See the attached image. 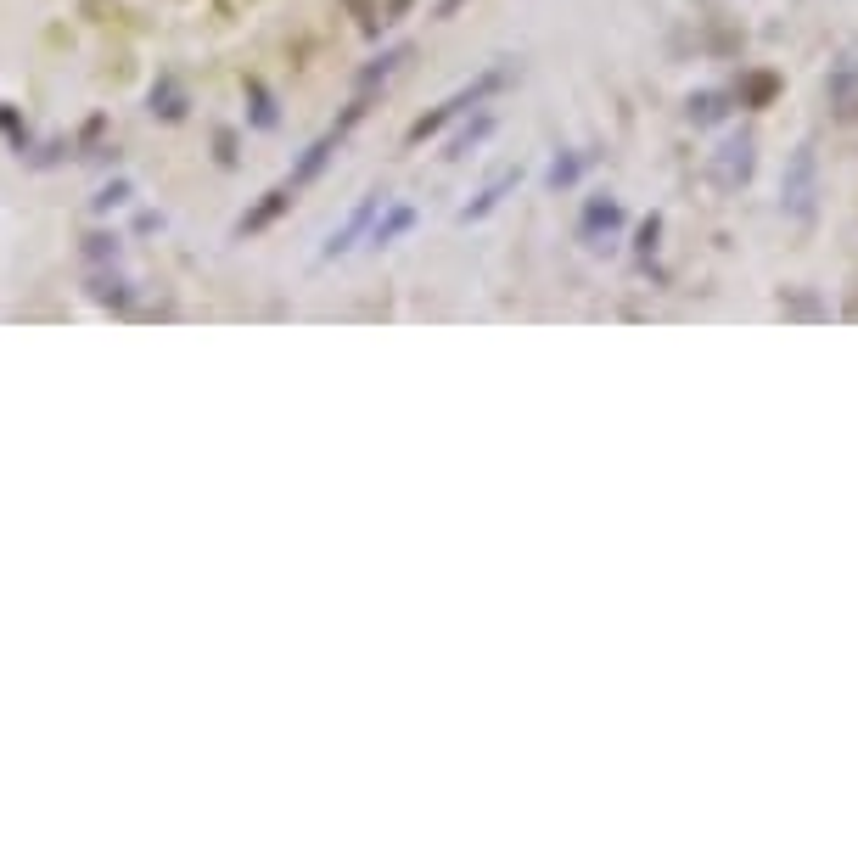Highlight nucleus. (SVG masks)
<instances>
[{"label":"nucleus","instance_id":"f03ea898","mask_svg":"<svg viewBox=\"0 0 858 858\" xmlns=\"http://www.w3.org/2000/svg\"><path fill=\"white\" fill-rule=\"evenodd\" d=\"M359 118H365V101H354V107L343 113V124H337V129H326V135H320V141L309 146V152H303L298 163H292V174H286V191H309V186H315L320 174L331 169V158H337V146H343V135L359 124Z\"/></svg>","mask_w":858,"mask_h":858},{"label":"nucleus","instance_id":"f8f14e48","mask_svg":"<svg viewBox=\"0 0 858 858\" xmlns=\"http://www.w3.org/2000/svg\"><path fill=\"white\" fill-rule=\"evenodd\" d=\"M247 96H253V124L258 129H275V124H281V113H275V101H270V90H264V85H247Z\"/></svg>","mask_w":858,"mask_h":858},{"label":"nucleus","instance_id":"9b49d317","mask_svg":"<svg viewBox=\"0 0 858 858\" xmlns=\"http://www.w3.org/2000/svg\"><path fill=\"white\" fill-rule=\"evenodd\" d=\"M488 129H494V113H483V118H477V124H466V129H460L455 141H449V152H444V158H466V152H472V146L483 141Z\"/></svg>","mask_w":858,"mask_h":858},{"label":"nucleus","instance_id":"0eeeda50","mask_svg":"<svg viewBox=\"0 0 858 858\" xmlns=\"http://www.w3.org/2000/svg\"><path fill=\"white\" fill-rule=\"evenodd\" d=\"M292 202H298V191H286V180H281L275 191H264V202H258V208H247V214L236 219V236H258V230H270L275 219L292 208Z\"/></svg>","mask_w":858,"mask_h":858},{"label":"nucleus","instance_id":"9d476101","mask_svg":"<svg viewBox=\"0 0 858 858\" xmlns=\"http://www.w3.org/2000/svg\"><path fill=\"white\" fill-rule=\"evenodd\" d=\"M584 169H589V152H567V158H556L550 169H544V186L561 191V186H572V180H578Z\"/></svg>","mask_w":858,"mask_h":858},{"label":"nucleus","instance_id":"2eb2a0df","mask_svg":"<svg viewBox=\"0 0 858 858\" xmlns=\"http://www.w3.org/2000/svg\"><path fill=\"white\" fill-rule=\"evenodd\" d=\"M124 202H129V180H118V186H107V191L96 197V208L107 214V208H124Z\"/></svg>","mask_w":858,"mask_h":858},{"label":"nucleus","instance_id":"7ed1b4c3","mask_svg":"<svg viewBox=\"0 0 858 858\" xmlns=\"http://www.w3.org/2000/svg\"><path fill=\"white\" fill-rule=\"evenodd\" d=\"M382 202H387L382 191H371V197L359 202L354 214H348L343 225H337V230H331V236H326V247H320V264H331V258H343V253H354V242H359V236H365V230H371V219L382 214Z\"/></svg>","mask_w":858,"mask_h":858},{"label":"nucleus","instance_id":"dca6fc26","mask_svg":"<svg viewBox=\"0 0 858 858\" xmlns=\"http://www.w3.org/2000/svg\"><path fill=\"white\" fill-rule=\"evenodd\" d=\"M90 258H118V236H90Z\"/></svg>","mask_w":858,"mask_h":858},{"label":"nucleus","instance_id":"39448f33","mask_svg":"<svg viewBox=\"0 0 858 858\" xmlns=\"http://www.w3.org/2000/svg\"><path fill=\"white\" fill-rule=\"evenodd\" d=\"M415 219H421V214H415L410 202H382V214L371 219V230H365V242H371L376 253H382V247H393L399 236H410V230H415Z\"/></svg>","mask_w":858,"mask_h":858},{"label":"nucleus","instance_id":"1a4fd4ad","mask_svg":"<svg viewBox=\"0 0 858 858\" xmlns=\"http://www.w3.org/2000/svg\"><path fill=\"white\" fill-rule=\"evenodd\" d=\"M516 186H522V169H505L500 180H494V186L483 191V197H477V202H466V208H460V225H472V219H488V214H494V208H500L505 197H511Z\"/></svg>","mask_w":858,"mask_h":858},{"label":"nucleus","instance_id":"6e6552de","mask_svg":"<svg viewBox=\"0 0 858 858\" xmlns=\"http://www.w3.org/2000/svg\"><path fill=\"white\" fill-rule=\"evenodd\" d=\"M617 225H623V208H617L612 197H589V208H584V225H578V236H584L589 247H606V236H617Z\"/></svg>","mask_w":858,"mask_h":858},{"label":"nucleus","instance_id":"4468645a","mask_svg":"<svg viewBox=\"0 0 858 858\" xmlns=\"http://www.w3.org/2000/svg\"><path fill=\"white\" fill-rule=\"evenodd\" d=\"M96 298L101 303H129V286L118 275H96Z\"/></svg>","mask_w":858,"mask_h":858},{"label":"nucleus","instance_id":"20e7f679","mask_svg":"<svg viewBox=\"0 0 858 858\" xmlns=\"http://www.w3.org/2000/svg\"><path fill=\"white\" fill-rule=\"evenodd\" d=\"M786 214H797V219H814V146H797V158H791V169H786Z\"/></svg>","mask_w":858,"mask_h":858},{"label":"nucleus","instance_id":"ddd939ff","mask_svg":"<svg viewBox=\"0 0 858 858\" xmlns=\"http://www.w3.org/2000/svg\"><path fill=\"white\" fill-rule=\"evenodd\" d=\"M152 113H163V118H180V113H186V101H180V90H174V85H158V90H152Z\"/></svg>","mask_w":858,"mask_h":858},{"label":"nucleus","instance_id":"423d86ee","mask_svg":"<svg viewBox=\"0 0 858 858\" xmlns=\"http://www.w3.org/2000/svg\"><path fill=\"white\" fill-rule=\"evenodd\" d=\"M752 169H758L752 135H735V141H724V152L713 158V174L724 180V186H746V180H752Z\"/></svg>","mask_w":858,"mask_h":858},{"label":"nucleus","instance_id":"f257e3e1","mask_svg":"<svg viewBox=\"0 0 858 858\" xmlns=\"http://www.w3.org/2000/svg\"><path fill=\"white\" fill-rule=\"evenodd\" d=\"M500 85H511V68H488L483 79H472L466 90H455V96H449L444 107H432L427 118H415V124H410V141H427V135H438V129H444L449 118H460V113H472V107H483V101L494 96Z\"/></svg>","mask_w":858,"mask_h":858}]
</instances>
